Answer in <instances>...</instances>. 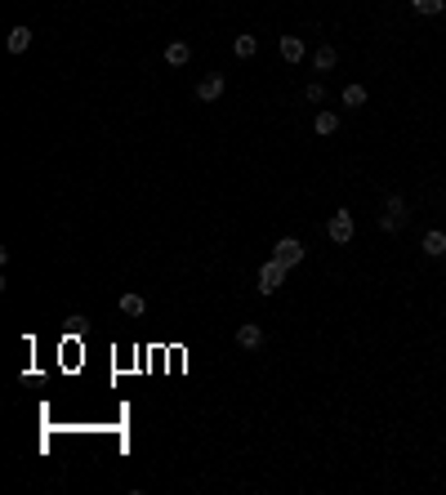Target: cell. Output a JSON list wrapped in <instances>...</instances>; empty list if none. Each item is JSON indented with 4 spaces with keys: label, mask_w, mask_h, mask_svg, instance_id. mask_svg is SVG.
<instances>
[{
    "label": "cell",
    "mask_w": 446,
    "mask_h": 495,
    "mask_svg": "<svg viewBox=\"0 0 446 495\" xmlns=\"http://www.w3.org/2000/svg\"><path fill=\"white\" fill-rule=\"evenodd\" d=\"M326 232H330V241H335V245H348V241H353V232H357L353 214H348V210H335V214H330V223H326Z\"/></svg>",
    "instance_id": "cell-1"
},
{
    "label": "cell",
    "mask_w": 446,
    "mask_h": 495,
    "mask_svg": "<svg viewBox=\"0 0 446 495\" xmlns=\"http://www.w3.org/2000/svg\"><path fill=\"white\" fill-rule=\"evenodd\" d=\"M281 285H286V263L268 259V263L259 268V294H277Z\"/></svg>",
    "instance_id": "cell-2"
},
{
    "label": "cell",
    "mask_w": 446,
    "mask_h": 495,
    "mask_svg": "<svg viewBox=\"0 0 446 495\" xmlns=\"http://www.w3.org/2000/svg\"><path fill=\"white\" fill-rule=\"evenodd\" d=\"M406 223V201H402V196H388V201H384V214H379V228H384V232H397V228H402Z\"/></svg>",
    "instance_id": "cell-3"
},
{
    "label": "cell",
    "mask_w": 446,
    "mask_h": 495,
    "mask_svg": "<svg viewBox=\"0 0 446 495\" xmlns=\"http://www.w3.org/2000/svg\"><path fill=\"white\" fill-rule=\"evenodd\" d=\"M272 259H277V263H286V268H295V263H303V245L295 241V236H281V241H277V250H272Z\"/></svg>",
    "instance_id": "cell-4"
},
{
    "label": "cell",
    "mask_w": 446,
    "mask_h": 495,
    "mask_svg": "<svg viewBox=\"0 0 446 495\" xmlns=\"http://www.w3.org/2000/svg\"><path fill=\"white\" fill-rule=\"evenodd\" d=\"M236 344H241L245 353H259V348H263V326H259V321H241V330H236Z\"/></svg>",
    "instance_id": "cell-5"
},
{
    "label": "cell",
    "mask_w": 446,
    "mask_h": 495,
    "mask_svg": "<svg viewBox=\"0 0 446 495\" xmlns=\"http://www.w3.org/2000/svg\"><path fill=\"white\" fill-rule=\"evenodd\" d=\"M196 99H201V103H214V99H223V76L214 72V76H205V81H196Z\"/></svg>",
    "instance_id": "cell-6"
},
{
    "label": "cell",
    "mask_w": 446,
    "mask_h": 495,
    "mask_svg": "<svg viewBox=\"0 0 446 495\" xmlns=\"http://www.w3.org/2000/svg\"><path fill=\"white\" fill-rule=\"evenodd\" d=\"M187 59H192V45H187V41H170L165 45V63H170V68H183Z\"/></svg>",
    "instance_id": "cell-7"
},
{
    "label": "cell",
    "mask_w": 446,
    "mask_h": 495,
    "mask_svg": "<svg viewBox=\"0 0 446 495\" xmlns=\"http://www.w3.org/2000/svg\"><path fill=\"white\" fill-rule=\"evenodd\" d=\"M335 63H339V50H335V45H317V54H312V68H317V72H330Z\"/></svg>",
    "instance_id": "cell-8"
},
{
    "label": "cell",
    "mask_w": 446,
    "mask_h": 495,
    "mask_svg": "<svg viewBox=\"0 0 446 495\" xmlns=\"http://www.w3.org/2000/svg\"><path fill=\"white\" fill-rule=\"evenodd\" d=\"M27 45H32V32H27V27H14V32L5 36V50L9 54H27Z\"/></svg>",
    "instance_id": "cell-9"
},
{
    "label": "cell",
    "mask_w": 446,
    "mask_h": 495,
    "mask_svg": "<svg viewBox=\"0 0 446 495\" xmlns=\"http://www.w3.org/2000/svg\"><path fill=\"white\" fill-rule=\"evenodd\" d=\"M277 50H281V59H286V63H299L303 59V41H299V36H281Z\"/></svg>",
    "instance_id": "cell-10"
},
{
    "label": "cell",
    "mask_w": 446,
    "mask_h": 495,
    "mask_svg": "<svg viewBox=\"0 0 446 495\" xmlns=\"http://www.w3.org/2000/svg\"><path fill=\"white\" fill-rule=\"evenodd\" d=\"M424 254H433V259H442V254H446V232H442V228L424 232Z\"/></svg>",
    "instance_id": "cell-11"
},
{
    "label": "cell",
    "mask_w": 446,
    "mask_h": 495,
    "mask_svg": "<svg viewBox=\"0 0 446 495\" xmlns=\"http://www.w3.org/2000/svg\"><path fill=\"white\" fill-rule=\"evenodd\" d=\"M121 312H125V317H143L148 299H143V294H121Z\"/></svg>",
    "instance_id": "cell-12"
},
{
    "label": "cell",
    "mask_w": 446,
    "mask_h": 495,
    "mask_svg": "<svg viewBox=\"0 0 446 495\" xmlns=\"http://www.w3.org/2000/svg\"><path fill=\"white\" fill-rule=\"evenodd\" d=\"M312 130H317L321 139L335 134V130H339V117H335V112H317V117H312Z\"/></svg>",
    "instance_id": "cell-13"
},
{
    "label": "cell",
    "mask_w": 446,
    "mask_h": 495,
    "mask_svg": "<svg viewBox=\"0 0 446 495\" xmlns=\"http://www.w3.org/2000/svg\"><path fill=\"white\" fill-rule=\"evenodd\" d=\"M232 54H236V59H254V54H259V41H254V36H236Z\"/></svg>",
    "instance_id": "cell-14"
},
{
    "label": "cell",
    "mask_w": 446,
    "mask_h": 495,
    "mask_svg": "<svg viewBox=\"0 0 446 495\" xmlns=\"http://www.w3.org/2000/svg\"><path fill=\"white\" fill-rule=\"evenodd\" d=\"M344 108H366V85H344Z\"/></svg>",
    "instance_id": "cell-15"
},
{
    "label": "cell",
    "mask_w": 446,
    "mask_h": 495,
    "mask_svg": "<svg viewBox=\"0 0 446 495\" xmlns=\"http://www.w3.org/2000/svg\"><path fill=\"white\" fill-rule=\"evenodd\" d=\"M411 9H415V14H424V18H433V14H442V9H446V0H411Z\"/></svg>",
    "instance_id": "cell-16"
},
{
    "label": "cell",
    "mask_w": 446,
    "mask_h": 495,
    "mask_svg": "<svg viewBox=\"0 0 446 495\" xmlns=\"http://www.w3.org/2000/svg\"><path fill=\"white\" fill-rule=\"evenodd\" d=\"M303 94H308V103H326V85H317V81H312Z\"/></svg>",
    "instance_id": "cell-17"
}]
</instances>
